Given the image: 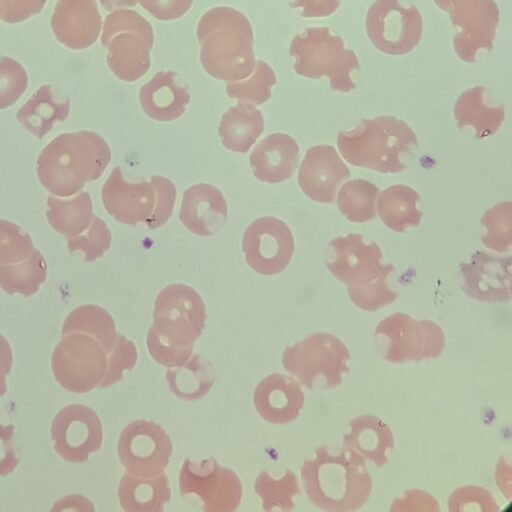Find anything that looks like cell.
Masks as SVG:
<instances>
[{
    "label": "cell",
    "instance_id": "5b68a950",
    "mask_svg": "<svg viewBox=\"0 0 512 512\" xmlns=\"http://www.w3.org/2000/svg\"><path fill=\"white\" fill-rule=\"evenodd\" d=\"M153 29L139 13L115 10L104 22L101 41L107 50V64L122 81L134 82L150 68Z\"/></svg>",
    "mask_w": 512,
    "mask_h": 512
},
{
    "label": "cell",
    "instance_id": "d6a6232c",
    "mask_svg": "<svg viewBox=\"0 0 512 512\" xmlns=\"http://www.w3.org/2000/svg\"><path fill=\"white\" fill-rule=\"evenodd\" d=\"M276 81L273 69L266 62L257 61L250 76L226 85V93L240 102L261 105L270 98Z\"/></svg>",
    "mask_w": 512,
    "mask_h": 512
},
{
    "label": "cell",
    "instance_id": "d6986e66",
    "mask_svg": "<svg viewBox=\"0 0 512 512\" xmlns=\"http://www.w3.org/2000/svg\"><path fill=\"white\" fill-rule=\"evenodd\" d=\"M304 395L291 377L273 373L262 379L253 394L258 415L273 424H286L297 418L303 406Z\"/></svg>",
    "mask_w": 512,
    "mask_h": 512
},
{
    "label": "cell",
    "instance_id": "9c48e42d",
    "mask_svg": "<svg viewBox=\"0 0 512 512\" xmlns=\"http://www.w3.org/2000/svg\"><path fill=\"white\" fill-rule=\"evenodd\" d=\"M450 15L457 29L453 47L465 62H475L479 50L493 47L499 22V9L494 0H433Z\"/></svg>",
    "mask_w": 512,
    "mask_h": 512
},
{
    "label": "cell",
    "instance_id": "ac0fdd59",
    "mask_svg": "<svg viewBox=\"0 0 512 512\" xmlns=\"http://www.w3.org/2000/svg\"><path fill=\"white\" fill-rule=\"evenodd\" d=\"M227 216V202L215 186L199 183L184 191L179 219L193 234L213 235L222 228Z\"/></svg>",
    "mask_w": 512,
    "mask_h": 512
},
{
    "label": "cell",
    "instance_id": "d4e9b609",
    "mask_svg": "<svg viewBox=\"0 0 512 512\" xmlns=\"http://www.w3.org/2000/svg\"><path fill=\"white\" fill-rule=\"evenodd\" d=\"M264 130L263 115L252 104L240 102L221 117L218 133L228 150L246 153Z\"/></svg>",
    "mask_w": 512,
    "mask_h": 512
},
{
    "label": "cell",
    "instance_id": "8d00e7d4",
    "mask_svg": "<svg viewBox=\"0 0 512 512\" xmlns=\"http://www.w3.org/2000/svg\"><path fill=\"white\" fill-rule=\"evenodd\" d=\"M36 250L31 237L20 226L0 219V265L21 262Z\"/></svg>",
    "mask_w": 512,
    "mask_h": 512
},
{
    "label": "cell",
    "instance_id": "e575fe53",
    "mask_svg": "<svg viewBox=\"0 0 512 512\" xmlns=\"http://www.w3.org/2000/svg\"><path fill=\"white\" fill-rule=\"evenodd\" d=\"M511 202H501L487 210L481 223L485 227L482 237L484 245L496 252H506L511 248Z\"/></svg>",
    "mask_w": 512,
    "mask_h": 512
},
{
    "label": "cell",
    "instance_id": "83f0119b",
    "mask_svg": "<svg viewBox=\"0 0 512 512\" xmlns=\"http://www.w3.org/2000/svg\"><path fill=\"white\" fill-rule=\"evenodd\" d=\"M419 200L420 196L414 189L396 184L381 193L377 210L382 222L390 230L402 233L420 224L422 213L416 207Z\"/></svg>",
    "mask_w": 512,
    "mask_h": 512
},
{
    "label": "cell",
    "instance_id": "9a60e30c",
    "mask_svg": "<svg viewBox=\"0 0 512 512\" xmlns=\"http://www.w3.org/2000/svg\"><path fill=\"white\" fill-rule=\"evenodd\" d=\"M350 177V171L331 145L311 147L305 154L298 172L302 192L318 203H332L340 185Z\"/></svg>",
    "mask_w": 512,
    "mask_h": 512
},
{
    "label": "cell",
    "instance_id": "f35d334b",
    "mask_svg": "<svg viewBox=\"0 0 512 512\" xmlns=\"http://www.w3.org/2000/svg\"><path fill=\"white\" fill-rule=\"evenodd\" d=\"M28 85L25 69L15 60L0 59V109L13 105L26 91Z\"/></svg>",
    "mask_w": 512,
    "mask_h": 512
},
{
    "label": "cell",
    "instance_id": "4fadbf2b",
    "mask_svg": "<svg viewBox=\"0 0 512 512\" xmlns=\"http://www.w3.org/2000/svg\"><path fill=\"white\" fill-rule=\"evenodd\" d=\"M242 250L248 266L260 275L282 272L294 252V238L282 220L264 216L254 220L245 230Z\"/></svg>",
    "mask_w": 512,
    "mask_h": 512
},
{
    "label": "cell",
    "instance_id": "bcb514c9",
    "mask_svg": "<svg viewBox=\"0 0 512 512\" xmlns=\"http://www.w3.org/2000/svg\"><path fill=\"white\" fill-rule=\"evenodd\" d=\"M12 363V349L6 338L0 333V396L6 393V375L10 373Z\"/></svg>",
    "mask_w": 512,
    "mask_h": 512
},
{
    "label": "cell",
    "instance_id": "52a82bcc",
    "mask_svg": "<svg viewBox=\"0 0 512 512\" xmlns=\"http://www.w3.org/2000/svg\"><path fill=\"white\" fill-rule=\"evenodd\" d=\"M107 354L92 336L82 332L63 335L52 352L51 368L58 384L72 393H87L100 387Z\"/></svg>",
    "mask_w": 512,
    "mask_h": 512
},
{
    "label": "cell",
    "instance_id": "277c9868",
    "mask_svg": "<svg viewBox=\"0 0 512 512\" xmlns=\"http://www.w3.org/2000/svg\"><path fill=\"white\" fill-rule=\"evenodd\" d=\"M290 55L296 73L305 78H329L331 90L347 93L355 89L352 72L359 69L356 54L326 27L307 28L294 36Z\"/></svg>",
    "mask_w": 512,
    "mask_h": 512
},
{
    "label": "cell",
    "instance_id": "4316f807",
    "mask_svg": "<svg viewBox=\"0 0 512 512\" xmlns=\"http://www.w3.org/2000/svg\"><path fill=\"white\" fill-rule=\"evenodd\" d=\"M485 87L476 86L459 95L455 103L454 116L458 127L470 126L477 138L496 133L505 119L503 106H488L484 100Z\"/></svg>",
    "mask_w": 512,
    "mask_h": 512
},
{
    "label": "cell",
    "instance_id": "8fae6325",
    "mask_svg": "<svg viewBox=\"0 0 512 512\" xmlns=\"http://www.w3.org/2000/svg\"><path fill=\"white\" fill-rule=\"evenodd\" d=\"M179 489L184 496H198L205 512H233L242 498L239 477L213 458L185 460L179 473Z\"/></svg>",
    "mask_w": 512,
    "mask_h": 512
},
{
    "label": "cell",
    "instance_id": "603a6c76",
    "mask_svg": "<svg viewBox=\"0 0 512 512\" xmlns=\"http://www.w3.org/2000/svg\"><path fill=\"white\" fill-rule=\"evenodd\" d=\"M70 102L53 86L38 88L19 109L17 120L31 134L41 139L59 122L68 118Z\"/></svg>",
    "mask_w": 512,
    "mask_h": 512
},
{
    "label": "cell",
    "instance_id": "3957f363",
    "mask_svg": "<svg viewBox=\"0 0 512 512\" xmlns=\"http://www.w3.org/2000/svg\"><path fill=\"white\" fill-rule=\"evenodd\" d=\"M341 156L351 165L380 173H399L406 168L402 157L417 146V136L404 121L393 116L362 119L337 137Z\"/></svg>",
    "mask_w": 512,
    "mask_h": 512
},
{
    "label": "cell",
    "instance_id": "484cf974",
    "mask_svg": "<svg viewBox=\"0 0 512 512\" xmlns=\"http://www.w3.org/2000/svg\"><path fill=\"white\" fill-rule=\"evenodd\" d=\"M89 193L78 192L73 197L49 195L46 200V218L50 226L66 239L82 234L93 220Z\"/></svg>",
    "mask_w": 512,
    "mask_h": 512
},
{
    "label": "cell",
    "instance_id": "f546056e",
    "mask_svg": "<svg viewBox=\"0 0 512 512\" xmlns=\"http://www.w3.org/2000/svg\"><path fill=\"white\" fill-rule=\"evenodd\" d=\"M46 277V261L38 249L21 262L0 265V288L10 295L32 296L38 292Z\"/></svg>",
    "mask_w": 512,
    "mask_h": 512
},
{
    "label": "cell",
    "instance_id": "7dc6e473",
    "mask_svg": "<svg viewBox=\"0 0 512 512\" xmlns=\"http://www.w3.org/2000/svg\"><path fill=\"white\" fill-rule=\"evenodd\" d=\"M101 5L109 11L119 10L122 8L133 7L138 0H99Z\"/></svg>",
    "mask_w": 512,
    "mask_h": 512
},
{
    "label": "cell",
    "instance_id": "30bf717a",
    "mask_svg": "<svg viewBox=\"0 0 512 512\" xmlns=\"http://www.w3.org/2000/svg\"><path fill=\"white\" fill-rule=\"evenodd\" d=\"M330 247L327 268L336 279L349 286V293L387 279L394 270L393 265L381 263L380 247L376 243H365L361 234L337 237L330 242Z\"/></svg>",
    "mask_w": 512,
    "mask_h": 512
},
{
    "label": "cell",
    "instance_id": "7a4b0ae2",
    "mask_svg": "<svg viewBox=\"0 0 512 512\" xmlns=\"http://www.w3.org/2000/svg\"><path fill=\"white\" fill-rule=\"evenodd\" d=\"M200 62L207 74L226 82L240 81L253 72V30L234 8L218 6L203 14L197 25Z\"/></svg>",
    "mask_w": 512,
    "mask_h": 512
},
{
    "label": "cell",
    "instance_id": "7c38bea8",
    "mask_svg": "<svg viewBox=\"0 0 512 512\" xmlns=\"http://www.w3.org/2000/svg\"><path fill=\"white\" fill-rule=\"evenodd\" d=\"M117 452L127 473L153 477L167 467L172 442L159 424L141 419L129 423L121 431Z\"/></svg>",
    "mask_w": 512,
    "mask_h": 512
},
{
    "label": "cell",
    "instance_id": "74e56055",
    "mask_svg": "<svg viewBox=\"0 0 512 512\" xmlns=\"http://www.w3.org/2000/svg\"><path fill=\"white\" fill-rule=\"evenodd\" d=\"M136 361L137 350L134 343L118 334L113 349L107 354L106 372L100 388L119 382L124 373L134 367Z\"/></svg>",
    "mask_w": 512,
    "mask_h": 512
},
{
    "label": "cell",
    "instance_id": "7bdbcfd3",
    "mask_svg": "<svg viewBox=\"0 0 512 512\" xmlns=\"http://www.w3.org/2000/svg\"><path fill=\"white\" fill-rule=\"evenodd\" d=\"M47 0H0V18L15 23L42 10Z\"/></svg>",
    "mask_w": 512,
    "mask_h": 512
},
{
    "label": "cell",
    "instance_id": "8992f818",
    "mask_svg": "<svg viewBox=\"0 0 512 512\" xmlns=\"http://www.w3.org/2000/svg\"><path fill=\"white\" fill-rule=\"evenodd\" d=\"M205 320V304L190 286L171 284L156 297L152 328L165 344L177 349L193 348Z\"/></svg>",
    "mask_w": 512,
    "mask_h": 512
},
{
    "label": "cell",
    "instance_id": "ffe728a7",
    "mask_svg": "<svg viewBox=\"0 0 512 512\" xmlns=\"http://www.w3.org/2000/svg\"><path fill=\"white\" fill-rule=\"evenodd\" d=\"M299 162L296 140L284 133L265 137L253 149L249 164L254 177L265 183L275 184L289 179Z\"/></svg>",
    "mask_w": 512,
    "mask_h": 512
},
{
    "label": "cell",
    "instance_id": "5bb4252c",
    "mask_svg": "<svg viewBox=\"0 0 512 512\" xmlns=\"http://www.w3.org/2000/svg\"><path fill=\"white\" fill-rule=\"evenodd\" d=\"M54 450L67 462L82 463L100 449L103 440L101 421L94 410L80 404L62 408L51 424Z\"/></svg>",
    "mask_w": 512,
    "mask_h": 512
},
{
    "label": "cell",
    "instance_id": "4dcf8cb0",
    "mask_svg": "<svg viewBox=\"0 0 512 512\" xmlns=\"http://www.w3.org/2000/svg\"><path fill=\"white\" fill-rule=\"evenodd\" d=\"M379 189L364 179H354L342 185L337 195L340 213L350 222L363 223L376 216Z\"/></svg>",
    "mask_w": 512,
    "mask_h": 512
},
{
    "label": "cell",
    "instance_id": "e0dca14e",
    "mask_svg": "<svg viewBox=\"0 0 512 512\" xmlns=\"http://www.w3.org/2000/svg\"><path fill=\"white\" fill-rule=\"evenodd\" d=\"M101 16L96 0H58L52 16L56 38L71 49H85L98 38Z\"/></svg>",
    "mask_w": 512,
    "mask_h": 512
},
{
    "label": "cell",
    "instance_id": "44dd1931",
    "mask_svg": "<svg viewBox=\"0 0 512 512\" xmlns=\"http://www.w3.org/2000/svg\"><path fill=\"white\" fill-rule=\"evenodd\" d=\"M511 258L475 252L461 265L467 293L486 300L509 298Z\"/></svg>",
    "mask_w": 512,
    "mask_h": 512
},
{
    "label": "cell",
    "instance_id": "2e32d148",
    "mask_svg": "<svg viewBox=\"0 0 512 512\" xmlns=\"http://www.w3.org/2000/svg\"><path fill=\"white\" fill-rule=\"evenodd\" d=\"M101 200L116 221L136 225L146 223L152 215L156 193L151 181L130 183L123 177L121 168L115 167L102 186Z\"/></svg>",
    "mask_w": 512,
    "mask_h": 512
},
{
    "label": "cell",
    "instance_id": "7402d4cb",
    "mask_svg": "<svg viewBox=\"0 0 512 512\" xmlns=\"http://www.w3.org/2000/svg\"><path fill=\"white\" fill-rule=\"evenodd\" d=\"M176 72L159 71L139 90L142 110L151 119L168 122L178 119L185 112L190 93L176 81Z\"/></svg>",
    "mask_w": 512,
    "mask_h": 512
},
{
    "label": "cell",
    "instance_id": "1f68e13d",
    "mask_svg": "<svg viewBox=\"0 0 512 512\" xmlns=\"http://www.w3.org/2000/svg\"><path fill=\"white\" fill-rule=\"evenodd\" d=\"M166 380L170 390L185 401L204 396L213 386V379L204 360L195 355L180 367L169 369Z\"/></svg>",
    "mask_w": 512,
    "mask_h": 512
},
{
    "label": "cell",
    "instance_id": "ab89813d",
    "mask_svg": "<svg viewBox=\"0 0 512 512\" xmlns=\"http://www.w3.org/2000/svg\"><path fill=\"white\" fill-rule=\"evenodd\" d=\"M151 183L155 189V208L145 223L148 229H155L162 226L172 215L176 200L175 185L166 177L152 176Z\"/></svg>",
    "mask_w": 512,
    "mask_h": 512
},
{
    "label": "cell",
    "instance_id": "ba28073f",
    "mask_svg": "<svg viewBox=\"0 0 512 512\" xmlns=\"http://www.w3.org/2000/svg\"><path fill=\"white\" fill-rule=\"evenodd\" d=\"M365 26L374 47L393 56L411 52L423 32L418 9L404 7L399 0H376L367 11Z\"/></svg>",
    "mask_w": 512,
    "mask_h": 512
},
{
    "label": "cell",
    "instance_id": "cb8c5ba5",
    "mask_svg": "<svg viewBox=\"0 0 512 512\" xmlns=\"http://www.w3.org/2000/svg\"><path fill=\"white\" fill-rule=\"evenodd\" d=\"M170 497L168 478L163 472L153 477L127 473L118 487L120 506L126 512H161Z\"/></svg>",
    "mask_w": 512,
    "mask_h": 512
},
{
    "label": "cell",
    "instance_id": "d590c367",
    "mask_svg": "<svg viewBox=\"0 0 512 512\" xmlns=\"http://www.w3.org/2000/svg\"><path fill=\"white\" fill-rule=\"evenodd\" d=\"M111 245V232L107 224L94 216L90 226L80 235L67 239L70 252H81L86 262L101 258Z\"/></svg>",
    "mask_w": 512,
    "mask_h": 512
},
{
    "label": "cell",
    "instance_id": "60d3db41",
    "mask_svg": "<svg viewBox=\"0 0 512 512\" xmlns=\"http://www.w3.org/2000/svg\"><path fill=\"white\" fill-rule=\"evenodd\" d=\"M147 348L154 361L167 368L184 365L192 355L193 348L177 349L160 341L151 327L147 334Z\"/></svg>",
    "mask_w": 512,
    "mask_h": 512
},
{
    "label": "cell",
    "instance_id": "b9f144b4",
    "mask_svg": "<svg viewBox=\"0 0 512 512\" xmlns=\"http://www.w3.org/2000/svg\"><path fill=\"white\" fill-rule=\"evenodd\" d=\"M153 17L162 21L175 20L183 16L193 0H138Z\"/></svg>",
    "mask_w": 512,
    "mask_h": 512
},
{
    "label": "cell",
    "instance_id": "836d02e7",
    "mask_svg": "<svg viewBox=\"0 0 512 512\" xmlns=\"http://www.w3.org/2000/svg\"><path fill=\"white\" fill-rule=\"evenodd\" d=\"M254 491L262 499L265 511H272L275 508L289 511L294 506L293 498L298 493V483L291 471H287L279 479H274L262 471L255 480Z\"/></svg>",
    "mask_w": 512,
    "mask_h": 512
},
{
    "label": "cell",
    "instance_id": "ee69618b",
    "mask_svg": "<svg viewBox=\"0 0 512 512\" xmlns=\"http://www.w3.org/2000/svg\"><path fill=\"white\" fill-rule=\"evenodd\" d=\"M13 425L0 424V476H6L14 471L18 459L13 448Z\"/></svg>",
    "mask_w": 512,
    "mask_h": 512
},
{
    "label": "cell",
    "instance_id": "f6af8a7d",
    "mask_svg": "<svg viewBox=\"0 0 512 512\" xmlns=\"http://www.w3.org/2000/svg\"><path fill=\"white\" fill-rule=\"evenodd\" d=\"M339 0H293L290 6L299 9L305 18L327 17L339 7Z\"/></svg>",
    "mask_w": 512,
    "mask_h": 512
},
{
    "label": "cell",
    "instance_id": "6da1fadb",
    "mask_svg": "<svg viewBox=\"0 0 512 512\" xmlns=\"http://www.w3.org/2000/svg\"><path fill=\"white\" fill-rule=\"evenodd\" d=\"M110 160V147L102 136L92 131L68 132L43 148L36 161V173L52 195L71 197L97 180Z\"/></svg>",
    "mask_w": 512,
    "mask_h": 512
},
{
    "label": "cell",
    "instance_id": "f1b7e54d",
    "mask_svg": "<svg viewBox=\"0 0 512 512\" xmlns=\"http://www.w3.org/2000/svg\"><path fill=\"white\" fill-rule=\"evenodd\" d=\"M82 332L92 336L108 354L114 347L118 333L112 316L102 307L82 305L64 320L62 335Z\"/></svg>",
    "mask_w": 512,
    "mask_h": 512
}]
</instances>
